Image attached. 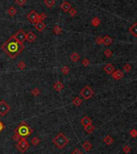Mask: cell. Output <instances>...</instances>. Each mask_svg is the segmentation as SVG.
Wrapping results in <instances>:
<instances>
[{"label": "cell", "mask_w": 137, "mask_h": 154, "mask_svg": "<svg viewBox=\"0 0 137 154\" xmlns=\"http://www.w3.org/2000/svg\"><path fill=\"white\" fill-rule=\"evenodd\" d=\"M16 148L20 153H24L30 148L29 142L27 140V139H24V138L20 139V140L18 141L16 145Z\"/></svg>", "instance_id": "4"}, {"label": "cell", "mask_w": 137, "mask_h": 154, "mask_svg": "<svg viewBox=\"0 0 137 154\" xmlns=\"http://www.w3.org/2000/svg\"><path fill=\"white\" fill-rule=\"evenodd\" d=\"M33 131L34 130L25 121H22L14 130V135L12 136V139L17 142L22 138L27 139L33 133Z\"/></svg>", "instance_id": "2"}, {"label": "cell", "mask_w": 137, "mask_h": 154, "mask_svg": "<svg viewBox=\"0 0 137 154\" xmlns=\"http://www.w3.org/2000/svg\"><path fill=\"white\" fill-rule=\"evenodd\" d=\"M103 39V44L105 45V46H108V45H110L111 43H112V41H113L112 38H111V36H105Z\"/></svg>", "instance_id": "18"}, {"label": "cell", "mask_w": 137, "mask_h": 154, "mask_svg": "<svg viewBox=\"0 0 137 154\" xmlns=\"http://www.w3.org/2000/svg\"><path fill=\"white\" fill-rule=\"evenodd\" d=\"M131 148L130 146H128V145H125L123 148V151L125 153H129L131 152Z\"/></svg>", "instance_id": "37"}, {"label": "cell", "mask_w": 137, "mask_h": 154, "mask_svg": "<svg viewBox=\"0 0 137 154\" xmlns=\"http://www.w3.org/2000/svg\"><path fill=\"white\" fill-rule=\"evenodd\" d=\"M68 13H69V16H71V17H74L76 15H77V10H76L75 8H71L69 11H68Z\"/></svg>", "instance_id": "31"}, {"label": "cell", "mask_w": 137, "mask_h": 154, "mask_svg": "<svg viewBox=\"0 0 137 154\" xmlns=\"http://www.w3.org/2000/svg\"><path fill=\"white\" fill-rule=\"evenodd\" d=\"M129 32H131V34L133 36L137 37V23L133 24L129 28Z\"/></svg>", "instance_id": "16"}, {"label": "cell", "mask_w": 137, "mask_h": 154, "mask_svg": "<svg viewBox=\"0 0 137 154\" xmlns=\"http://www.w3.org/2000/svg\"><path fill=\"white\" fill-rule=\"evenodd\" d=\"M80 123H81V124L84 127V126L91 124V123H92V120H91V119L89 117V116H84V117L81 120Z\"/></svg>", "instance_id": "13"}, {"label": "cell", "mask_w": 137, "mask_h": 154, "mask_svg": "<svg viewBox=\"0 0 137 154\" xmlns=\"http://www.w3.org/2000/svg\"><path fill=\"white\" fill-rule=\"evenodd\" d=\"M130 135L131 137L133 138H136L137 137V130L135 129V128H133V129H131L130 131Z\"/></svg>", "instance_id": "34"}, {"label": "cell", "mask_w": 137, "mask_h": 154, "mask_svg": "<svg viewBox=\"0 0 137 154\" xmlns=\"http://www.w3.org/2000/svg\"><path fill=\"white\" fill-rule=\"evenodd\" d=\"M13 36L17 40H19L20 43H22V44H24V43L26 41V39H27V34L23 29H19V31L16 32V33L13 35Z\"/></svg>", "instance_id": "7"}, {"label": "cell", "mask_w": 137, "mask_h": 154, "mask_svg": "<svg viewBox=\"0 0 137 154\" xmlns=\"http://www.w3.org/2000/svg\"><path fill=\"white\" fill-rule=\"evenodd\" d=\"M27 19L32 24H36L38 22V19H39V14L35 11H31L27 14Z\"/></svg>", "instance_id": "8"}, {"label": "cell", "mask_w": 137, "mask_h": 154, "mask_svg": "<svg viewBox=\"0 0 137 154\" xmlns=\"http://www.w3.org/2000/svg\"><path fill=\"white\" fill-rule=\"evenodd\" d=\"M5 127H6V126H5V124L3 123V122L0 120V132H2V131H3V130L5 129Z\"/></svg>", "instance_id": "40"}, {"label": "cell", "mask_w": 137, "mask_h": 154, "mask_svg": "<svg viewBox=\"0 0 137 154\" xmlns=\"http://www.w3.org/2000/svg\"><path fill=\"white\" fill-rule=\"evenodd\" d=\"M92 147L93 145H91L90 142H89V141H85V142L82 144V148H84L86 152H90Z\"/></svg>", "instance_id": "17"}, {"label": "cell", "mask_w": 137, "mask_h": 154, "mask_svg": "<svg viewBox=\"0 0 137 154\" xmlns=\"http://www.w3.org/2000/svg\"><path fill=\"white\" fill-rule=\"evenodd\" d=\"M11 111V107L5 100L0 101V115L4 116L6 115Z\"/></svg>", "instance_id": "6"}, {"label": "cell", "mask_w": 137, "mask_h": 154, "mask_svg": "<svg viewBox=\"0 0 137 154\" xmlns=\"http://www.w3.org/2000/svg\"><path fill=\"white\" fill-rule=\"evenodd\" d=\"M45 24L43 21H40V22H38L36 24H35V29L37 30L38 32H42L44 31V29L45 28Z\"/></svg>", "instance_id": "15"}, {"label": "cell", "mask_w": 137, "mask_h": 154, "mask_svg": "<svg viewBox=\"0 0 137 154\" xmlns=\"http://www.w3.org/2000/svg\"><path fill=\"white\" fill-rule=\"evenodd\" d=\"M31 142H32V145L36 146V145H38L40 143V140L38 137H36V136H35V137H33L31 140Z\"/></svg>", "instance_id": "27"}, {"label": "cell", "mask_w": 137, "mask_h": 154, "mask_svg": "<svg viewBox=\"0 0 137 154\" xmlns=\"http://www.w3.org/2000/svg\"><path fill=\"white\" fill-rule=\"evenodd\" d=\"M26 66H27V65L25 64V62H24V61H19L18 63V68H19L20 70H24Z\"/></svg>", "instance_id": "29"}, {"label": "cell", "mask_w": 137, "mask_h": 154, "mask_svg": "<svg viewBox=\"0 0 137 154\" xmlns=\"http://www.w3.org/2000/svg\"><path fill=\"white\" fill-rule=\"evenodd\" d=\"M36 38H37L36 35H35L33 32L30 31V32H27V39H26L27 41H28L29 43H32V42H34L35 40H36Z\"/></svg>", "instance_id": "11"}, {"label": "cell", "mask_w": 137, "mask_h": 154, "mask_svg": "<svg viewBox=\"0 0 137 154\" xmlns=\"http://www.w3.org/2000/svg\"><path fill=\"white\" fill-rule=\"evenodd\" d=\"M60 71H61V73L64 75H67V74H68V73H69L70 70H69V68H68L67 65H65V66H63L61 68Z\"/></svg>", "instance_id": "28"}, {"label": "cell", "mask_w": 137, "mask_h": 154, "mask_svg": "<svg viewBox=\"0 0 137 154\" xmlns=\"http://www.w3.org/2000/svg\"><path fill=\"white\" fill-rule=\"evenodd\" d=\"M103 70L107 74L111 75L114 71H115V67H114V65L112 64H111V63H108L107 65H106L105 66H104Z\"/></svg>", "instance_id": "9"}, {"label": "cell", "mask_w": 137, "mask_h": 154, "mask_svg": "<svg viewBox=\"0 0 137 154\" xmlns=\"http://www.w3.org/2000/svg\"><path fill=\"white\" fill-rule=\"evenodd\" d=\"M90 61L87 59V58H84V59L82 60V65L83 66H88V65H90Z\"/></svg>", "instance_id": "35"}, {"label": "cell", "mask_w": 137, "mask_h": 154, "mask_svg": "<svg viewBox=\"0 0 137 154\" xmlns=\"http://www.w3.org/2000/svg\"><path fill=\"white\" fill-rule=\"evenodd\" d=\"M52 32H54L56 35H61L62 32H63V30H62V28L60 26H58V25H56V26L53 27Z\"/></svg>", "instance_id": "25"}, {"label": "cell", "mask_w": 137, "mask_h": 154, "mask_svg": "<svg viewBox=\"0 0 137 154\" xmlns=\"http://www.w3.org/2000/svg\"><path fill=\"white\" fill-rule=\"evenodd\" d=\"M31 93H32V95H34V96H38V95L40 94V90L39 89V88L35 87V88H34V89L32 90Z\"/></svg>", "instance_id": "30"}, {"label": "cell", "mask_w": 137, "mask_h": 154, "mask_svg": "<svg viewBox=\"0 0 137 154\" xmlns=\"http://www.w3.org/2000/svg\"><path fill=\"white\" fill-rule=\"evenodd\" d=\"M44 4L46 5L47 7L52 8V7L56 4V0H44Z\"/></svg>", "instance_id": "23"}, {"label": "cell", "mask_w": 137, "mask_h": 154, "mask_svg": "<svg viewBox=\"0 0 137 154\" xmlns=\"http://www.w3.org/2000/svg\"><path fill=\"white\" fill-rule=\"evenodd\" d=\"M68 142H69L68 138L66 136H65V134H63L62 132L59 133L52 139V143L56 145V147H57L60 149L64 148L68 144Z\"/></svg>", "instance_id": "3"}, {"label": "cell", "mask_w": 137, "mask_h": 154, "mask_svg": "<svg viewBox=\"0 0 137 154\" xmlns=\"http://www.w3.org/2000/svg\"><path fill=\"white\" fill-rule=\"evenodd\" d=\"M113 52H111V49H106L105 51H104V55L106 57H111V56H112Z\"/></svg>", "instance_id": "33"}, {"label": "cell", "mask_w": 137, "mask_h": 154, "mask_svg": "<svg viewBox=\"0 0 137 154\" xmlns=\"http://www.w3.org/2000/svg\"><path fill=\"white\" fill-rule=\"evenodd\" d=\"M111 76L115 80H120L123 77V73L121 71V70H116V71H114L112 74H111Z\"/></svg>", "instance_id": "10"}, {"label": "cell", "mask_w": 137, "mask_h": 154, "mask_svg": "<svg viewBox=\"0 0 137 154\" xmlns=\"http://www.w3.org/2000/svg\"><path fill=\"white\" fill-rule=\"evenodd\" d=\"M60 8L62 9L63 11L67 12V11H69V10H70L71 8H72V6H71V4H70L68 2H67V1H64L61 4H60Z\"/></svg>", "instance_id": "12"}, {"label": "cell", "mask_w": 137, "mask_h": 154, "mask_svg": "<svg viewBox=\"0 0 137 154\" xmlns=\"http://www.w3.org/2000/svg\"><path fill=\"white\" fill-rule=\"evenodd\" d=\"M100 24H101V20L98 17H94V18L92 19V21H91V24L94 27H98Z\"/></svg>", "instance_id": "26"}, {"label": "cell", "mask_w": 137, "mask_h": 154, "mask_svg": "<svg viewBox=\"0 0 137 154\" xmlns=\"http://www.w3.org/2000/svg\"><path fill=\"white\" fill-rule=\"evenodd\" d=\"M123 69L124 71H126V72H130L131 69V65L126 64V65H124V66H123Z\"/></svg>", "instance_id": "36"}, {"label": "cell", "mask_w": 137, "mask_h": 154, "mask_svg": "<svg viewBox=\"0 0 137 154\" xmlns=\"http://www.w3.org/2000/svg\"><path fill=\"white\" fill-rule=\"evenodd\" d=\"M1 49L10 58L15 59L23 52L25 46L24 44L20 43L13 36H11L2 45Z\"/></svg>", "instance_id": "1"}, {"label": "cell", "mask_w": 137, "mask_h": 154, "mask_svg": "<svg viewBox=\"0 0 137 154\" xmlns=\"http://www.w3.org/2000/svg\"><path fill=\"white\" fill-rule=\"evenodd\" d=\"M80 94L85 100H89L90 98H91L94 96V90L91 89L89 86H86L85 87H83L82 89L81 90Z\"/></svg>", "instance_id": "5"}, {"label": "cell", "mask_w": 137, "mask_h": 154, "mask_svg": "<svg viewBox=\"0 0 137 154\" xmlns=\"http://www.w3.org/2000/svg\"><path fill=\"white\" fill-rule=\"evenodd\" d=\"M84 129L86 132L88 133V134H91L92 132H94V126L92 125V123L91 124H89V125H86L84 126Z\"/></svg>", "instance_id": "19"}, {"label": "cell", "mask_w": 137, "mask_h": 154, "mask_svg": "<svg viewBox=\"0 0 137 154\" xmlns=\"http://www.w3.org/2000/svg\"><path fill=\"white\" fill-rule=\"evenodd\" d=\"M64 85L62 84V82H59V81H58V82H57L56 83H54V84H53V86H52V88L54 90H57V91H58V92H60V91H61V90L64 89Z\"/></svg>", "instance_id": "14"}, {"label": "cell", "mask_w": 137, "mask_h": 154, "mask_svg": "<svg viewBox=\"0 0 137 154\" xmlns=\"http://www.w3.org/2000/svg\"><path fill=\"white\" fill-rule=\"evenodd\" d=\"M70 60H72L73 62H77L78 60H80V56L79 54L77 53V52H73L72 54L70 55Z\"/></svg>", "instance_id": "21"}, {"label": "cell", "mask_w": 137, "mask_h": 154, "mask_svg": "<svg viewBox=\"0 0 137 154\" xmlns=\"http://www.w3.org/2000/svg\"><path fill=\"white\" fill-rule=\"evenodd\" d=\"M103 142H105V144H106L107 145H111L113 144L114 140L111 136H106V137H104L103 139Z\"/></svg>", "instance_id": "22"}, {"label": "cell", "mask_w": 137, "mask_h": 154, "mask_svg": "<svg viewBox=\"0 0 137 154\" xmlns=\"http://www.w3.org/2000/svg\"><path fill=\"white\" fill-rule=\"evenodd\" d=\"M71 154H83V153L81 150L78 149V148H75V149L73 151V153Z\"/></svg>", "instance_id": "41"}, {"label": "cell", "mask_w": 137, "mask_h": 154, "mask_svg": "<svg viewBox=\"0 0 137 154\" xmlns=\"http://www.w3.org/2000/svg\"><path fill=\"white\" fill-rule=\"evenodd\" d=\"M72 103L75 106V107H79V106L82 105V100L79 97H75V98H73V99L72 100Z\"/></svg>", "instance_id": "20"}, {"label": "cell", "mask_w": 137, "mask_h": 154, "mask_svg": "<svg viewBox=\"0 0 137 154\" xmlns=\"http://www.w3.org/2000/svg\"><path fill=\"white\" fill-rule=\"evenodd\" d=\"M7 13L9 14V16H15L16 15V13H17V10H16V8H15L14 7H9V9L7 10Z\"/></svg>", "instance_id": "24"}, {"label": "cell", "mask_w": 137, "mask_h": 154, "mask_svg": "<svg viewBox=\"0 0 137 154\" xmlns=\"http://www.w3.org/2000/svg\"><path fill=\"white\" fill-rule=\"evenodd\" d=\"M47 18V16L45 13H41L40 15H39V19H38V22H40V21H43V20L46 19ZM37 22V23H38Z\"/></svg>", "instance_id": "32"}, {"label": "cell", "mask_w": 137, "mask_h": 154, "mask_svg": "<svg viewBox=\"0 0 137 154\" xmlns=\"http://www.w3.org/2000/svg\"><path fill=\"white\" fill-rule=\"evenodd\" d=\"M96 43L98 44H103V37H101V36H98L96 38Z\"/></svg>", "instance_id": "39"}, {"label": "cell", "mask_w": 137, "mask_h": 154, "mask_svg": "<svg viewBox=\"0 0 137 154\" xmlns=\"http://www.w3.org/2000/svg\"><path fill=\"white\" fill-rule=\"evenodd\" d=\"M27 0H16V2L20 7H23L24 5L26 3Z\"/></svg>", "instance_id": "38"}]
</instances>
